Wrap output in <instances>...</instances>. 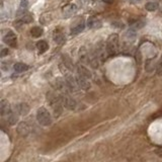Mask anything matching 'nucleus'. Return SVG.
Segmentation results:
<instances>
[{"label": "nucleus", "mask_w": 162, "mask_h": 162, "mask_svg": "<svg viewBox=\"0 0 162 162\" xmlns=\"http://www.w3.org/2000/svg\"><path fill=\"white\" fill-rule=\"evenodd\" d=\"M157 75L162 76V57L158 63V65H157Z\"/></svg>", "instance_id": "23"}, {"label": "nucleus", "mask_w": 162, "mask_h": 162, "mask_svg": "<svg viewBox=\"0 0 162 162\" xmlns=\"http://www.w3.org/2000/svg\"><path fill=\"white\" fill-rule=\"evenodd\" d=\"M11 111H12L10 105L6 100H2L0 101V112H1V116H8Z\"/></svg>", "instance_id": "10"}, {"label": "nucleus", "mask_w": 162, "mask_h": 162, "mask_svg": "<svg viewBox=\"0 0 162 162\" xmlns=\"http://www.w3.org/2000/svg\"><path fill=\"white\" fill-rule=\"evenodd\" d=\"M16 15H17V19H19V20H21L24 24V22H25V24H30V22H31L34 20L33 15H31L28 10L19 9V11H17Z\"/></svg>", "instance_id": "8"}, {"label": "nucleus", "mask_w": 162, "mask_h": 162, "mask_svg": "<svg viewBox=\"0 0 162 162\" xmlns=\"http://www.w3.org/2000/svg\"><path fill=\"white\" fill-rule=\"evenodd\" d=\"M48 48H49L48 44H47V42H45V40H40V42L37 43V49L40 54L45 53L48 50Z\"/></svg>", "instance_id": "19"}, {"label": "nucleus", "mask_w": 162, "mask_h": 162, "mask_svg": "<svg viewBox=\"0 0 162 162\" xmlns=\"http://www.w3.org/2000/svg\"><path fill=\"white\" fill-rule=\"evenodd\" d=\"M29 7V1L28 0H21L20 1V8L19 9H22V10H26Z\"/></svg>", "instance_id": "22"}, {"label": "nucleus", "mask_w": 162, "mask_h": 162, "mask_svg": "<svg viewBox=\"0 0 162 162\" xmlns=\"http://www.w3.org/2000/svg\"><path fill=\"white\" fill-rule=\"evenodd\" d=\"M79 59L81 61V63L84 65V64H87V63H90V58H89V54L86 51V49L82 48L80 49L79 51Z\"/></svg>", "instance_id": "15"}, {"label": "nucleus", "mask_w": 162, "mask_h": 162, "mask_svg": "<svg viewBox=\"0 0 162 162\" xmlns=\"http://www.w3.org/2000/svg\"><path fill=\"white\" fill-rule=\"evenodd\" d=\"M8 54H9V50H8V49H2V51H1V56L2 58L3 57H5V56H7Z\"/></svg>", "instance_id": "24"}, {"label": "nucleus", "mask_w": 162, "mask_h": 162, "mask_svg": "<svg viewBox=\"0 0 162 162\" xmlns=\"http://www.w3.org/2000/svg\"><path fill=\"white\" fill-rule=\"evenodd\" d=\"M65 82H66L67 87L70 88L71 91H76L79 88L77 80H76V78L74 77V76L72 74H70V73L65 75Z\"/></svg>", "instance_id": "4"}, {"label": "nucleus", "mask_w": 162, "mask_h": 162, "mask_svg": "<svg viewBox=\"0 0 162 162\" xmlns=\"http://www.w3.org/2000/svg\"><path fill=\"white\" fill-rule=\"evenodd\" d=\"M77 72H78V74L83 75L87 78H91L92 77V73L83 64H79L77 66Z\"/></svg>", "instance_id": "16"}, {"label": "nucleus", "mask_w": 162, "mask_h": 162, "mask_svg": "<svg viewBox=\"0 0 162 162\" xmlns=\"http://www.w3.org/2000/svg\"><path fill=\"white\" fill-rule=\"evenodd\" d=\"M15 111L19 115L26 116L30 112V106H29L28 103H25V102L17 103V105H15Z\"/></svg>", "instance_id": "9"}, {"label": "nucleus", "mask_w": 162, "mask_h": 162, "mask_svg": "<svg viewBox=\"0 0 162 162\" xmlns=\"http://www.w3.org/2000/svg\"><path fill=\"white\" fill-rule=\"evenodd\" d=\"M155 152H156V154L158 155V156L162 157V148H161V149H158V150H156Z\"/></svg>", "instance_id": "26"}, {"label": "nucleus", "mask_w": 162, "mask_h": 162, "mask_svg": "<svg viewBox=\"0 0 162 162\" xmlns=\"http://www.w3.org/2000/svg\"><path fill=\"white\" fill-rule=\"evenodd\" d=\"M13 70L17 73H21V72H25L29 70V66L24 64V63H16L13 65Z\"/></svg>", "instance_id": "18"}, {"label": "nucleus", "mask_w": 162, "mask_h": 162, "mask_svg": "<svg viewBox=\"0 0 162 162\" xmlns=\"http://www.w3.org/2000/svg\"><path fill=\"white\" fill-rule=\"evenodd\" d=\"M3 40H4V43H5L6 45H8V46H10L12 48H15L17 46L16 35H15V34L13 33L12 30H8L7 31V33L5 34V35H4Z\"/></svg>", "instance_id": "5"}, {"label": "nucleus", "mask_w": 162, "mask_h": 162, "mask_svg": "<svg viewBox=\"0 0 162 162\" xmlns=\"http://www.w3.org/2000/svg\"><path fill=\"white\" fill-rule=\"evenodd\" d=\"M76 80H77L79 88L83 89V90H88V89H90L91 84L89 82V78L85 77V76L81 75V74H78L77 77H76Z\"/></svg>", "instance_id": "7"}, {"label": "nucleus", "mask_w": 162, "mask_h": 162, "mask_svg": "<svg viewBox=\"0 0 162 162\" xmlns=\"http://www.w3.org/2000/svg\"><path fill=\"white\" fill-rule=\"evenodd\" d=\"M145 8L148 10V11H155L158 9V3L156 2H147L146 5H145Z\"/></svg>", "instance_id": "21"}, {"label": "nucleus", "mask_w": 162, "mask_h": 162, "mask_svg": "<svg viewBox=\"0 0 162 162\" xmlns=\"http://www.w3.org/2000/svg\"><path fill=\"white\" fill-rule=\"evenodd\" d=\"M17 133L22 137L28 136L30 134V127L28 126V124L24 123V122H20L19 126H17Z\"/></svg>", "instance_id": "12"}, {"label": "nucleus", "mask_w": 162, "mask_h": 162, "mask_svg": "<svg viewBox=\"0 0 162 162\" xmlns=\"http://www.w3.org/2000/svg\"><path fill=\"white\" fill-rule=\"evenodd\" d=\"M30 35L34 38H40L43 35V29L40 28V26H35L30 30Z\"/></svg>", "instance_id": "20"}, {"label": "nucleus", "mask_w": 162, "mask_h": 162, "mask_svg": "<svg viewBox=\"0 0 162 162\" xmlns=\"http://www.w3.org/2000/svg\"><path fill=\"white\" fill-rule=\"evenodd\" d=\"M76 11H77V6L75 4H67L63 7V13L67 17L73 15L74 13H76Z\"/></svg>", "instance_id": "13"}, {"label": "nucleus", "mask_w": 162, "mask_h": 162, "mask_svg": "<svg viewBox=\"0 0 162 162\" xmlns=\"http://www.w3.org/2000/svg\"><path fill=\"white\" fill-rule=\"evenodd\" d=\"M102 2H105L106 4H112L115 2V0H102Z\"/></svg>", "instance_id": "25"}, {"label": "nucleus", "mask_w": 162, "mask_h": 162, "mask_svg": "<svg viewBox=\"0 0 162 162\" xmlns=\"http://www.w3.org/2000/svg\"><path fill=\"white\" fill-rule=\"evenodd\" d=\"M106 51L110 55H116L120 51V39L118 34H111L106 40Z\"/></svg>", "instance_id": "1"}, {"label": "nucleus", "mask_w": 162, "mask_h": 162, "mask_svg": "<svg viewBox=\"0 0 162 162\" xmlns=\"http://www.w3.org/2000/svg\"><path fill=\"white\" fill-rule=\"evenodd\" d=\"M7 122L8 124L11 126L16 125V123L19 122V114L16 111H11L9 115L7 116Z\"/></svg>", "instance_id": "17"}, {"label": "nucleus", "mask_w": 162, "mask_h": 162, "mask_svg": "<svg viewBox=\"0 0 162 162\" xmlns=\"http://www.w3.org/2000/svg\"><path fill=\"white\" fill-rule=\"evenodd\" d=\"M101 21L100 19H97L96 17H94V16H90V17H88V19H87V26L89 29H91V30H96V29H100L101 28Z\"/></svg>", "instance_id": "11"}, {"label": "nucleus", "mask_w": 162, "mask_h": 162, "mask_svg": "<svg viewBox=\"0 0 162 162\" xmlns=\"http://www.w3.org/2000/svg\"><path fill=\"white\" fill-rule=\"evenodd\" d=\"M37 120L40 125L44 127H48L52 124V116L51 114L46 107H40L37 111Z\"/></svg>", "instance_id": "2"}, {"label": "nucleus", "mask_w": 162, "mask_h": 162, "mask_svg": "<svg viewBox=\"0 0 162 162\" xmlns=\"http://www.w3.org/2000/svg\"><path fill=\"white\" fill-rule=\"evenodd\" d=\"M61 100H62L63 105L70 111L75 110L76 106H77V102L75 101V100H73L71 96L67 95V94H63V95H61Z\"/></svg>", "instance_id": "3"}, {"label": "nucleus", "mask_w": 162, "mask_h": 162, "mask_svg": "<svg viewBox=\"0 0 162 162\" xmlns=\"http://www.w3.org/2000/svg\"><path fill=\"white\" fill-rule=\"evenodd\" d=\"M54 40H55V43H57L58 45L65 44V42H66V37H65V35L63 34V31L56 30L55 33H54Z\"/></svg>", "instance_id": "14"}, {"label": "nucleus", "mask_w": 162, "mask_h": 162, "mask_svg": "<svg viewBox=\"0 0 162 162\" xmlns=\"http://www.w3.org/2000/svg\"><path fill=\"white\" fill-rule=\"evenodd\" d=\"M84 28H85V22L82 17L81 19H77L71 26V35H77L81 33L84 30Z\"/></svg>", "instance_id": "6"}]
</instances>
